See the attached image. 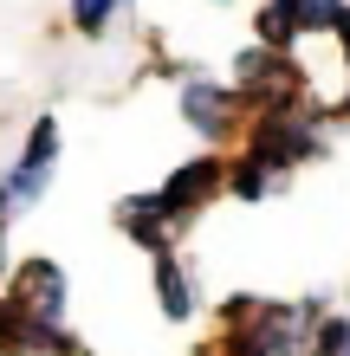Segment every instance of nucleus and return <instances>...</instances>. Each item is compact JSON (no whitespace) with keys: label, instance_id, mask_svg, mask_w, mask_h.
Instances as JSON below:
<instances>
[{"label":"nucleus","instance_id":"nucleus-10","mask_svg":"<svg viewBox=\"0 0 350 356\" xmlns=\"http://www.w3.org/2000/svg\"><path fill=\"white\" fill-rule=\"evenodd\" d=\"M253 33H260V46H266V52H292V39H299V26H292V13H285L279 0H266V7H260V19H253Z\"/></svg>","mask_w":350,"mask_h":356},{"label":"nucleus","instance_id":"nucleus-5","mask_svg":"<svg viewBox=\"0 0 350 356\" xmlns=\"http://www.w3.org/2000/svg\"><path fill=\"white\" fill-rule=\"evenodd\" d=\"M175 111H182V123H189L201 143H228L240 130V97H234V85H221V78H182Z\"/></svg>","mask_w":350,"mask_h":356},{"label":"nucleus","instance_id":"nucleus-8","mask_svg":"<svg viewBox=\"0 0 350 356\" xmlns=\"http://www.w3.org/2000/svg\"><path fill=\"white\" fill-rule=\"evenodd\" d=\"M228 195L234 201H273V195H285V169L240 149V156H228Z\"/></svg>","mask_w":350,"mask_h":356},{"label":"nucleus","instance_id":"nucleus-3","mask_svg":"<svg viewBox=\"0 0 350 356\" xmlns=\"http://www.w3.org/2000/svg\"><path fill=\"white\" fill-rule=\"evenodd\" d=\"M0 298H7L19 318H33V324H65V311H72V279H65V266H58V259L26 253V259H13Z\"/></svg>","mask_w":350,"mask_h":356},{"label":"nucleus","instance_id":"nucleus-2","mask_svg":"<svg viewBox=\"0 0 350 356\" xmlns=\"http://www.w3.org/2000/svg\"><path fill=\"white\" fill-rule=\"evenodd\" d=\"M58 149H65L58 117H33L19 156L7 162V175H0V234H7L13 220H26L33 207L46 201V188H52V175H58Z\"/></svg>","mask_w":350,"mask_h":356},{"label":"nucleus","instance_id":"nucleus-7","mask_svg":"<svg viewBox=\"0 0 350 356\" xmlns=\"http://www.w3.org/2000/svg\"><path fill=\"white\" fill-rule=\"evenodd\" d=\"M150 291H156V311L169 318L175 330H189L201 318V285H195V266L182 259V253H162L150 266Z\"/></svg>","mask_w":350,"mask_h":356},{"label":"nucleus","instance_id":"nucleus-12","mask_svg":"<svg viewBox=\"0 0 350 356\" xmlns=\"http://www.w3.org/2000/svg\"><path fill=\"white\" fill-rule=\"evenodd\" d=\"M312 356H350V311H324V318H318Z\"/></svg>","mask_w":350,"mask_h":356},{"label":"nucleus","instance_id":"nucleus-14","mask_svg":"<svg viewBox=\"0 0 350 356\" xmlns=\"http://www.w3.org/2000/svg\"><path fill=\"white\" fill-rule=\"evenodd\" d=\"M208 7H228V0H208Z\"/></svg>","mask_w":350,"mask_h":356},{"label":"nucleus","instance_id":"nucleus-6","mask_svg":"<svg viewBox=\"0 0 350 356\" xmlns=\"http://www.w3.org/2000/svg\"><path fill=\"white\" fill-rule=\"evenodd\" d=\"M111 220H117V234L130 240V246H143L150 259L175 253V234H182V227L162 214V201H156V195H123V201L111 207Z\"/></svg>","mask_w":350,"mask_h":356},{"label":"nucleus","instance_id":"nucleus-4","mask_svg":"<svg viewBox=\"0 0 350 356\" xmlns=\"http://www.w3.org/2000/svg\"><path fill=\"white\" fill-rule=\"evenodd\" d=\"M228 195V156H189V162H175L169 169V181L156 188V201H162V214H169L175 227H189V220H201L208 207Z\"/></svg>","mask_w":350,"mask_h":356},{"label":"nucleus","instance_id":"nucleus-13","mask_svg":"<svg viewBox=\"0 0 350 356\" xmlns=\"http://www.w3.org/2000/svg\"><path fill=\"white\" fill-rule=\"evenodd\" d=\"M337 46H344V78H350V13H344V26H337ZM337 117H350V85L337 97Z\"/></svg>","mask_w":350,"mask_h":356},{"label":"nucleus","instance_id":"nucleus-9","mask_svg":"<svg viewBox=\"0 0 350 356\" xmlns=\"http://www.w3.org/2000/svg\"><path fill=\"white\" fill-rule=\"evenodd\" d=\"M279 7L292 13L299 39H305V33H337V26H344V13H350L344 0H279Z\"/></svg>","mask_w":350,"mask_h":356},{"label":"nucleus","instance_id":"nucleus-11","mask_svg":"<svg viewBox=\"0 0 350 356\" xmlns=\"http://www.w3.org/2000/svg\"><path fill=\"white\" fill-rule=\"evenodd\" d=\"M136 0H72V26L78 33H104L111 19H123Z\"/></svg>","mask_w":350,"mask_h":356},{"label":"nucleus","instance_id":"nucleus-1","mask_svg":"<svg viewBox=\"0 0 350 356\" xmlns=\"http://www.w3.org/2000/svg\"><path fill=\"white\" fill-rule=\"evenodd\" d=\"M331 149V130H324V111L312 97L299 104H273V111H253L246 117V156L273 162V169H305V162H324Z\"/></svg>","mask_w":350,"mask_h":356}]
</instances>
